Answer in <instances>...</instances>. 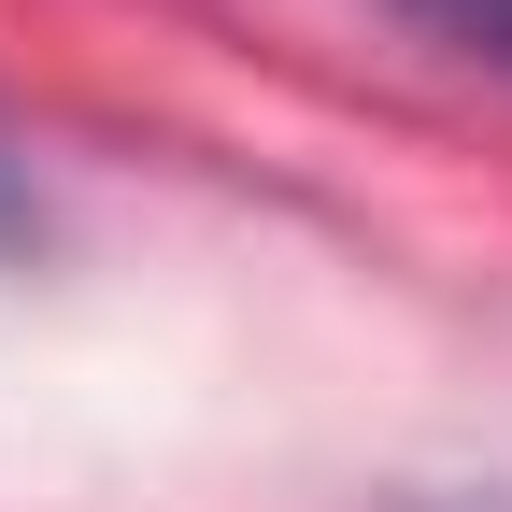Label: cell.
Returning <instances> with one entry per match:
<instances>
[{"instance_id":"6da1fadb","label":"cell","mask_w":512,"mask_h":512,"mask_svg":"<svg viewBox=\"0 0 512 512\" xmlns=\"http://www.w3.org/2000/svg\"><path fill=\"white\" fill-rule=\"evenodd\" d=\"M399 15H413V29H441L456 57H498V72H512V0H399Z\"/></svg>"}]
</instances>
